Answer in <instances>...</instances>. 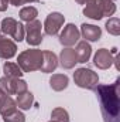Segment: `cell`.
<instances>
[{
	"label": "cell",
	"mask_w": 120,
	"mask_h": 122,
	"mask_svg": "<svg viewBox=\"0 0 120 122\" xmlns=\"http://www.w3.org/2000/svg\"><path fill=\"white\" fill-rule=\"evenodd\" d=\"M120 80L117 78L110 85H99L95 88L100 101V109L105 122H120V98H119Z\"/></svg>",
	"instance_id": "cell-1"
},
{
	"label": "cell",
	"mask_w": 120,
	"mask_h": 122,
	"mask_svg": "<svg viewBox=\"0 0 120 122\" xmlns=\"http://www.w3.org/2000/svg\"><path fill=\"white\" fill-rule=\"evenodd\" d=\"M41 61H42V51L32 48V50H26L21 54H18L17 65L21 68L23 72H32V71L40 70Z\"/></svg>",
	"instance_id": "cell-2"
},
{
	"label": "cell",
	"mask_w": 120,
	"mask_h": 122,
	"mask_svg": "<svg viewBox=\"0 0 120 122\" xmlns=\"http://www.w3.org/2000/svg\"><path fill=\"white\" fill-rule=\"evenodd\" d=\"M74 81L78 87L85 90H95L99 84V77L89 68H78L74 72Z\"/></svg>",
	"instance_id": "cell-3"
},
{
	"label": "cell",
	"mask_w": 120,
	"mask_h": 122,
	"mask_svg": "<svg viewBox=\"0 0 120 122\" xmlns=\"http://www.w3.org/2000/svg\"><path fill=\"white\" fill-rule=\"evenodd\" d=\"M0 31L6 36H11L16 41H23L24 40V26L21 23H18L17 20H14L13 17H6L3 21H1V26H0Z\"/></svg>",
	"instance_id": "cell-4"
},
{
	"label": "cell",
	"mask_w": 120,
	"mask_h": 122,
	"mask_svg": "<svg viewBox=\"0 0 120 122\" xmlns=\"http://www.w3.org/2000/svg\"><path fill=\"white\" fill-rule=\"evenodd\" d=\"M42 24L40 20H32V21H28L27 26H24V30L27 31V43L28 46H38L41 44L42 41Z\"/></svg>",
	"instance_id": "cell-5"
},
{
	"label": "cell",
	"mask_w": 120,
	"mask_h": 122,
	"mask_svg": "<svg viewBox=\"0 0 120 122\" xmlns=\"http://www.w3.org/2000/svg\"><path fill=\"white\" fill-rule=\"evenodd\" d=\"M64 21H65L64 14H61L58 11H52L51 14H48L47 19H45V23H44L45 34H48V36L58 34L60 29L62 27V24H64Z\"/></svg>",
	"instance_id": "cell-6"
},
{
	"label": "cell",
	"mask_w": 120,
	"mask_h": 122,
	"mask_svg": "<svg viewBox=\"0 0 120 122\" xmlns=\"http://www.w3.org/2000/svg\"><path fill=\"white\" fill-rule=\"evenodd\" d=\"M79 37H81V33L78 30V27L75 24L69 23V24H66L64 27L62 33L60 34V43L64 47H71L75 43H78Z\"/></svg>",
	"instance_id": "cell-7"
},
{
	"label": "cell",
	"mask_w": 120,
	"mask_h": 122,
	"mask_svg": "<svg viewBox=\"0 0 120 122\" xmlns=\"http://www.w3.org/2000/svg\"><path fill=\"white\" fill-rule=\"evenodd\" d=\"M103 1L105 0H86L83 14L92 20H100L103 17Z\"/></svg>",
	"instance_id": "cell-8"
},
{
	"label": "cell",
	"mask_w": 120,
	"mask_h": 122,
	"mask_svg": "<svg viewBox=\"0 0 120 122\" xmlns=\"http://www.w3.org/2000/svg\"><path fill=\"white\" fill-rule=\"evenodd\" d=\"M93 62H95V65H96L97 68H100V70H107V68L113 64V56H112V53H110L109 50L100 48V50H97V53L95 54Z\"/></svg>",
	"instance_id": "cell-9"
},
{
	"label": "cell",
	"mask_w": 120,
	"mask_h": 122,
	"mask_svg": "<svg viewBox=\"0 0 120 122\" xmlns=\"http://www.w3.org/2000/svg\"><path fill=\"white\" fill-rule=\"evenodd\" d=\"M17 53V46L7 37L0 38V58L3 60H10L16 56Z\"/></svg>",
	"instance_id": "cell-10"
},
{
	"label": "cell",
	"mask_w": 120,
	"mask_h": 122,
	"mask_svg": "<svg viewBox=\"0 0 120 122\" xmlns=\"http://www.w3.org/2000/svg\"><path fill=\"white\" fill-rule=\"evenodd\" d=\"M58 67V57L52 51H42V61H41V72H52Z\"/></svg>",
	"instance_id": "cell-11"
},
{
	"label": "cell",
	"mask_w": 120,
	"mask_h": 122,
	"mask_svg": "<svg viewBox=\"0 0 120 122\" xmlns=\"http://www.w3.org/2000/svg\"><path fill=\"white\" fill-rule=\"evenodd\" d=\"M60 62H61V67L65 68V70L74 68L75 64L78 62L76 61V54H75V48H71V47L64 48L60 54Z\"/></svg>",
	"instance_id": "cell-12"
},
{
	"label": "cell",
	"mask_w": 120,
	"mask_h": 122,
	"mask_svg": "<svg viewBox=\"0 0 120 122\" xmlns=\"http://www.w3.org/2000/svg\"><path fill=\"white\" fill-rule=\"evenodd\" d=\"M79 33L83 36L85 41H97V40H100V37H102V30H100V27L93 26V24H86V23L81 26V31H79Z\"/></svg>",
	"instance_id": "cell-13"
},
{
	"label": "cell",
	"mask_w": 120,
	"mask_h": 122,
	"mask_svg": "<svg viewBox=\"0 0 120 122\" xmlns=\"http://www.w3.org/2000/svg\"><path fill=\"white\" fill-rule=\"evenodd\" d=\"M75 54H76V61L78 62H86L90 58L92 47L89 46V43H86V41H79L76 48H75Z\"/></svg>",
	"instance_id": "cell-14"
},
{
	"label": "cell",
	"mask_w": 120,
	"mask_h": 122,
	"mask_svg": "<svg viewBox=\"0 0 120 122\" xmlns=\"http://www.w3.org/2000/svg\"><path fill=\"white\" fill-rule=\"evenodd\" d=\"M14 109H17V104L16 101L10 97V95H3V98L0 99V114L1 117H6L7 114L13 112Z\"/></svg>",
	"instance_id": "cell-15"
},
{
	"label": "cell",
	"mask_w": 120,
	"mask_h": 122,
	"mask_svg": "<svg viewBox=\"0 0 120 122\" xmlns=\"http://www.w3.org/2000/svg\"><path fill=\"white\" fill-rule=\"evenodd\" d=\"M68 82H69V80H68V77L65 74H54L51 77V80H50V85H51V88L54 91L65 90L68 87Z\"/></svg>",
	"instance_id": "cell-16"
},
{
	"label": "cell",
	"mask_w": 120,
	"mask_h": 122,
	"mask_svg": "<svg viewBox=\"0 0 120 122\" xmlns=\"http://www.w3.org/2000/svg\"><path fill=\"white\" fill-rule=\"evenodd\" d=\"M3 72H4V77H9V78H13V80H18L21 78V75L24 74L21 71V68L14 64V62H6L3 65Z\"/></svg>",
	"instance_id": "cell-17"
},
{
	"label": "cell",
	"mask_w": 120,
	"mask_h": 122,
	"mask_svg": "<svg viewBox=\"0 0 120 122\" xmlns=\"http://www.w3.org/2000/svg\"><path fill=\"white\" fill-rule=\"evenodd\" d=\"M32 102H34V97H32V94H31L30 91H26V92H23V94H20V95H17L16 104H17L18 108H21V109H24V111L30 109L31 105H32Z\"/></svg>",
	"instance_id": "cell-18"
},
{
	"label": "cell",
	"mask_w": 120,
	"mask_h": 122,
	"mask_svg": "<svg viewBox=\"0 0 120 122\" xmlns=\"http://www.w3.org/2000/svg\"><path fill=\"white\" fill-rule=\"evenodd\" d=\"M16 81L17 80L9 78V77L0 78V90L6 95H14L16 94Z\"/></svg>",
	"instance_id": "cell-19"
},
{
	"label": "cell",
	"mask_w": 120,
	"mask_h": 122,
	"mask_svg": "<svg viewBox=\"0 0 120 122\" xmlns=\"http://www.w3.org/2000/svg\"><path fill=\"white\" fill-rule=\"evenodd\" d=\"M20 19L23 20V21H32V20H35L37 19V16H38V11H37V9L35 7H32V6H27V7H23L21 10H20Z\"/></svg>",
	"instance_id": "cell-20"
},
{
	"label": "cell",
	"mask_w": 120,
	"mask_h": 122,
	"mask_svg": "<svg viewBox=\"0 0 120 122\" xmlns=\"http://www.w3.org/2000/svg\"><path fill=\"white\" fill-rule=\"evenodd\" d=\"M106 30L112 36H119L120 34V20L117 17H110L106 21Z\"/></svg>",
	"instance_id": "cell-21"
},
{
	"label": "cell",
	"mask_w": 120,
	"mask_h": 122,
	"mask_svg": "<svg viewBox=\"0 0 120 122\" xmlns=\"http://www.w3.org/2000/svg\"><path fill=\"white\" fill-rule=\"evenodd\" d=\"M51 118L55 122H69V115L64 108H55L51 112Z\"/></svg>",
	"instance_id": "cell-22"
},
{
	"label": "cell",
	"mask_w": 120,
	"mask_h": 122,
	"mask_svg": "<svg viewBox=\"0 0 120 122\" xmlns=\"http://www.w3.org/2000/svg\"><path fill=\"white\" fill-rule=\"evenodd\" d=\"M3 119H4V122H26V117L18 109H14L13 112H10L6 117H3Z\"/></svg>",
	"instance_id": "cell-23"
},
{
	"label": "cell",
	"mask_w": 120,
	"mask_h": 122,
	"mask_svg": "<svg viewBox=\"0 0 120 122\" xmlns=\"http://www.w3.org/2000/svg\"><path fill=\"white\" fill-rule=\"evenodd\" d=\"M115 11H116V4L110 0H105L103 1V17L105 16L110 17V16L115 14Z\"/></svg>",
	"instance_id": "cell-24"
},
{
	"label": "cell",
	"mask_w": 120,
	"mask_h": 122,
	"mask_svg": "<svg viewBox=\"0 0 120 122\" xmlns=\"http://www.w3.org/2000/svg\"><path fill=\"white\" fill-rule=\"evenodd\" d=\"M28 91L27 90V82L24 81V80H17L16 81V95H20V94H23V92Z\"/></svg>",
	"instance_id": "cell-25"
},
{
	"label": "cell",
	"mask_w": 120,
	"mask_h": 122,
	"mask_svg": "<svg viewBox=\"0 0 120 122\" xmlns=\"http://www.w3.org/2000/svg\"><path fill=\"white\" fill-rule=\"evenodd\" d=\"M7 6H9V1L7 0H0V11H6L7 10Z\"/></svg>",
	"instance_id": "cell-26"
},
{
	"label": "cell",
	"mask_w": 120,
	"mask_h": 122,
	"mask_svg": "<svg viewBox=\"0 0 120 122\" xmlns=\"http://www.w3.org/2000/svg\"><path fill=\"white\" fill-rule=\"evenodd\" d=\"M7 1L13 6H21L23 4V0H7Z\"/></svg>",
	"instance_id": "cell-27"
},
{
	"label": "cell",
	"mask_w": 120,
	"mask_h": 122,
	"mask_svg": "<svg viewBox=\"0 0 120 122\" xmlns=\"http://www.w3.org/2000/svg\"><path fill=\"white\" fill-rule=\"evenodd\" d=\"M75 1H76L78 4H85V3H86V0H75Z\"/></svg>",
	"instance_id": "cell-28"
},
{
	"label": "cell",
	"mask_w": 120,
	"mask_h": 122,
	"mask_svg": "<svg viewBox=\"0 0 120 122\" xmlns=\"http://www.w3.org/2000/svg\"><path fill=\"white\" fill-rule=\"evenodd\" d=\"M34 1H38V0H23V4L24 3H34Z\"/></svg>",
	"instance_id": "cell-29"
},
{
	"label": "cell",
	"mask_w": 120,
	"mask_h": 122,
	"mask_svg": "<svg viewBox=\"0 0 120 122\" xmlns=\"http://www.w3.org/2000/svg\"><path fill=\"white\" fill-rule=\"evenodd\" d=\"M3 95H4V92H3V91H1V90H0V99L3 98Z\"/></svg>",
	"instance_id": "cell-30"
},
{
	"label": "cell",
	"mask_w": 120,
	"mask_h": 122,
	"mask_svg": "<svg viewBox=\"0 0 120 122\" xmlns=\"http://www.w3.org/2000/svg\"><path fill=\"white\" fill-rule=\"evenodd\" d=\"M1 37H3V36H1V31H0V38H1Z\"/></svg>",
	"instance_id": "cell-31"
},
{
	"label": "cell",
	"mask_w": 120,
	"mask_h": 122,
	"mask_svg": "<svg viewBox=\"0 0 120 122\" xmlns=\"http://www.w3.org/2000/svg\"><path fill=\"white\" fill-rule=\"evenodd\" d=\"M50 122H55V121H52V119H51V121H50Z\"/></svg>",
	"instance_id": "cell-32"
},
{
	"label": "cell",
	"mask_w": 120,
	"mask_h": 122,
	"mask_svg": "<svg viewBox=\"0 0 120 122\" xmlns=\"http://www.w3.org/2000/svg\"><path fill=\"white\" fill-rule=\"evenodd\" d=\"M110 1H113V0H110Z\"/></svg>",
	"instance_id": "cell-33"
}]
</instances>
